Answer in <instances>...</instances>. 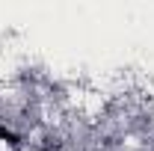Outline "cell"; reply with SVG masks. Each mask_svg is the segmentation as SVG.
Wrapping results in <instances>:
<instances>
[{"label":"cell","mask_w":154,"mask_h":151,"mask_svg":"<svg viewBox=\"0 0 154 151\" xmlns=\"http://www.w3.org/2000/svg\"><path fill=\"white\" fill-rule=\"evenodd\" d=\"M0 142H9V145H21V139H18V133H12L6 125H0Z\"/></svg>","instance_id":"cell-1"}]
</instances>
